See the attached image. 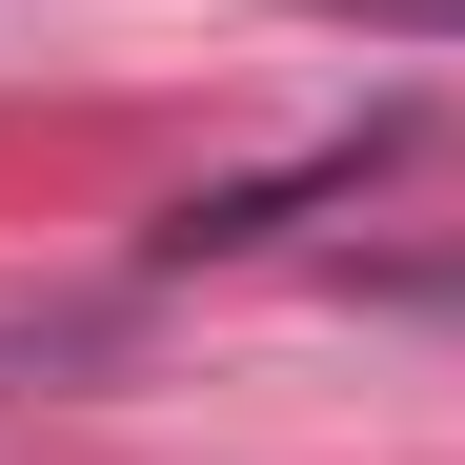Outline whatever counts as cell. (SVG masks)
Returning <instances> with one entry per match:
<instances>
[{
  "label": "cell",
  "instance_id": "6da1fadb",
  "mask_svg": "<svg viewBox=\"0 0 465 465\" xmlns=\"http://www.w3.org/2000/svg\"><path fill=\"white\" fill-rule=\"evenodd\" d=\"M324 21H364V41H465V0H324Z\"/></svg>",
  "mask_w": 465,
  "mask_h": 465
}]
</instances>
